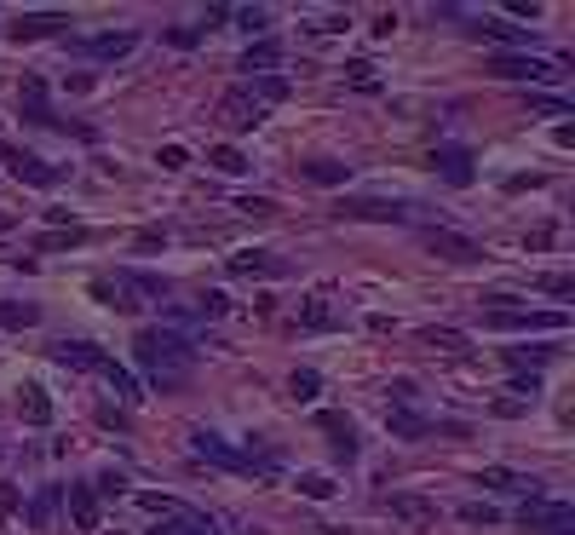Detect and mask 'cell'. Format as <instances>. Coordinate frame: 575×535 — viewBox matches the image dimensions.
Here are the masks:
<instances>
[{"instance_id":"6da1fadb","label":"cell","mask_w":575,"mask_h":535,"mask_svg":"<svg viewBox=\"0 0 575 535\" xmlns=\"http://www.w3.org/2000/svg\"><path fill=\"white\" fill-rule=\"evenodd\" d=\"M133 357H138V369H144V380L161 386V392H179V386H190V374H196V346L184 340L179 328H144L133 340Z\"/></svg>"},{"instance_id":"7a4b0ae2","label":"cell","mask_w":575,"mask_h":535,"mask_svg":"<svg viewBox=\"0 0 575 535\" xmlns=\"http://www.w3.org/2000/svg\"><path fill=\"white\" fill-rule=\"evenodd\" d=\"M138 512L173 518V530L179 535H219V524H213L202 507H190V501H179V495H161V489H144V495H138Z\"/></svg>"},{"instance_id":"3957f363","label":"cell","mask_w":575,"mask_h":535,"mask_svg":"<svg viewBox=\"0 0 575 535\" xmlns=\"http://www.w3.org/2000/svg\"><path fill=\"white\" fill-rule=\"evenodd\" d=\"M483 328H495V334H558V328H570V311H535V305H512V311H483Z\"/></svg>"},{"instance_id":"277c9868","label":"cell","mask_w":575,"mask_h":535,"mask_svg":"<svg viewBox=\"0 0 575 535\" xmlns=\"http://www.w3.org/2000/svg\"><path fill=\"white\" fill-rule=\"evenodd\" d=\"M518 530L524 535H575V507L570 501H541V495H529L524 512H518Z\"/></svg>"},{"instance_id":"5b68a950","label":"cell","mask_w":575,"mask_h":535,"mask_svg":"<svg viewBox=\"0 0 575 535\" xmlns=\"http://www.w3.org/2000/svg\"><path fill=\"white\" fill-rule=\"evenodd\" d=\"M489 75L541 87V81H564V64L558 58H529V52H501V58H489Z\"/></svg>"},{"instance_id":"8992f818","label":"cell","mask_w":575,"mask_h":535,"mask_svg":"<svg viewBox=\"0 0 575 535\" xmlns=\"http://www.w3.org/2000/svg\"><path fill=\"white\" fill-rule=\"evenodd\" d=\"M340 219H374V225H409L420 219L426 208H414V202H386V196H351V202H334Z\"/></svg>"},{"instance_id":"52a82bcc","label":"cell","mask_w":575,"mask_h":535,"mask_svg":"<svg viewBox=\"0 0 575 535\" xmlns=\"http://www.w3.org/2000/svg\"><path fill=\"white\" fill-rule=\"evenodd\" d=\"M190 449L202 455V461H213L219 472H253V449H230L219 432H207V426H196L190 432Z\"/></svg>"},{"instance_id":"ba28073f","label":"cell","mask_w":575,"mask_h":535,"mask_svg":"<svg viewBox=\"0 0 575 535\" xmlns=\"http://www.w3.org/2000/svg\"><path fill=\"white\" fill-rule=\"evenodd\" d=\"M259 116H265V110H259V98H253L248 81H236V87L219 98V121H225L230 133H242V127H259Z\"/></svg>"},{"instance_id":"9c48e42d","label":"cell","mask_w":575,"mask_h":535,"mask_svg":"<svg viewBox=\"0 0 575 535\" xmlns=\"http://www.w3.org/2000/svg\"><path fill=\"white\" fill-rule=\"evenodd\" d=\"M432 167H437V179H443V185H455V190H466V185H472V173H478L466 144H437Z\"/></svg>"},{"instance_id":"30bf717a","label":"cell","mask_w":575,"mask_h":535,"mask_svg":"<svg viewBox=\"0 0 575 535\" xmlns=\"http://www.w3.org/2000/svg\"><path fill=\"white\" fill-rule=\"evenodd\" d=\"M52 363H64V369H87V374H104L110 351L92 346V340H52Z\"/></svg>"},{"instance_id":"8fae6325","label":"cell","mask_w":575,"mask_h":535,"mask_svg":"<svg viewBox=\"0 0 575 535\" xmlns=\"http://www.w3.org/2000/svg\"><path fill=\"white\" fill-rule=\"evenodd\" d=\"M0 167H6L12 179H23V185H58V179H64L58 167H46V162H35V156H23V150H12L6 139H0Z\"/></svg>"},{"instance_id":"7c38bea8","label":"cell","mask_w":575,"mask_h":535,"mask_svg":"<svg viewBox=\"0 0 575 535\" xmlns=\"http://www.w3.org/2000/svg\"><path fill=\"white\" fill-rule=\"evenodd\" d=\"M420 242H426V254H437V259H449V265H478V242H466V236H455V231H420Z\"/></svg>"},{"instance_id":"4fadbf2b","label":"cell","mask_w":575,"mask_h":535,"mask_svg":"<svg viewBox=\"0 0 575 535\" xmlns=\"http://www.w3.org/2000/svg\"><path fill=\"white\" fill-rule=\"evenodd\" d=\"M64 29H69V12H23L6 35L12 41H46V35H64Z\"/></svg>"},{"instance_id":"5bb4252c","label":"cell","mask_w":575,"mask_h":535,"mask_svg":"<svg viewBox=\"0 0 575 535\" xmlns=\"http://www.w3.org/2000/svg\"><path fill=\"white\" fill-rule=\"evenodd\" d=\"M299 328H311V334H334V328H340V311L328 305V288L299 300Z\"/></svg>"},{"instance_id":"9a60e30c","label":"cell","mask_w":575,"mask_h":535,"mask_svg":"<svg viewBox=\"0 0 575 535\" xmlns=\"http://www.w3.org/2000/svg\"><path fill=\"white\" fill-rule=\"evenodd\" d=\"M478 484L489 489V495H541V484H535V478H518V472H512V466H483L478 472Z\"/></svg>"},{"instance_id":"2e32d148","label":"cell","mask_w":575,"mask_h":535,"mask_svg":"<svg viewBox=\"0 0 575 535\" xmlns=\"http://www.w3.org/2000/svg\"><path fill=\"white\" fill-rule=\"evenodd\" d=\"M230 271L236 277H288V259L265 254V248H242V254H230Z\"/></svg>"},{"instance_id":"e0dca14e","label":"cell","mask_w":575,"mask_h":535,"mask_svg":"<svg viewBox=\"0 0 575 535\" xmlns=\"http://www.w3.org/2000/svg\"><path fill=\"white\" fill-rule=\"evenodd\" d=\"M138 47V35L133 29H110V35H92V41H81V58H127V52Z\"/></svg>"},{"instance_id":"ac0fdd59","label":"cell","mask_w":575,"mask_h":535,"mask_svg":"<svg viewBox=\"0 0 575 535\" xmlns=\"http://www.w3.org/2000/svg\"><path fill=\"white\" fill-rule=\"evenodd\" d=\"M317 432L334 443V455H345V461L357 455V432H351V420H345V415H334V409H317Z\"/></svg>"},{"instance_id":"d6986e66","label":"cell","mask_w":575,"mask_h":535,"mask_svg":"<svg viewBox=\"0 0 575 535\" xmlns=\"http://www.w3.org/2000/svg\"><path fill=\"white\" fill-rule=\"evenodd\" d=\"M69 518H75L81 535L98 530V495H92V484H69Z\"/></svg>"},{"instance_id":"ffe728a7","label":"cell","mask_w":575,"mask_h":535,"mask_svg":"<svg viewBox=\"0 0 575 535\" xmlns=\"http://www.w3.org/2000/svg\"><path fill=\"white\" fill-rule=\"evenodd\" d=\"M386 426L397 432L403 443H420V438H437V420H420L414 409H391L386 415Z\"/></svg>"},{"instance_id":"44dd1931","label":"cell","mask_w":575,"mask_h":535,"mask_svg":"<svg viewBox=\"0 0 575 535\" xmlns=\"http://www.w3.org/2000/svg\"><path fill=\"white\" fill-rule=\"evenodd\" d=\"M414 340H420L426 351H449V357H466V351H472V340H466L460 328H420Z\"/></svg>"},{"instance_id":"7402d4cb","label":"cell","mask_w":575,"mask_h":535,"mask_svg":"<svg viewBox=\"0 0 575 535\" xmlns=\"http://www.w3.org/2000/svg\"><path fill=\"white\" fill-rule=\"evenodd\" d=\"M23 116H29V121H35V127H64V121H58V116H52V110H46V87H41V81H35V75H29V81H23Z\"/></svg>"},{"instance_id":"603a6c76","label":"cell","mask_w":575,"mask_h":535,"mask_svg":"<svg viewBox=\"0 0 575 535\" xmlns=\"http://www.w3.org/2000/svg\"><path fill=\"white\" fill-rule=\"evenodd\" d=\"M18 409H23V420H29V426H52V397H46L41 386H35V380H23Z\"/></svg>"},{"instance_id":"cb8c5ba5","label":"cell","mask_w":575,"mask_h":535,"mask_svg":"<svg viewBox=\"0 0 575 535\" xmlns=\"http://www.w3.org/2000/svg\"><path fill=\"white\" fill-rule=\"evenodd\" d=\"M115 288H138L133 300H167L173 294L167 277H144V271H115Z\"/></svg>"},{"instance_id":"d4e9b609","label":"cell","mask_w":575,"mask_h":535,"mask_svg":"<svg viewBox=\"0 0 575 535\" xmlns=\"http://www.w3.org/2000/svg\"><path fill=\"white\" fill-rule=\"evenodd\" d=\"M391 518H409V524H437V507L432 501H420V495H386Z\"/></svg>"},{"instance_id":"484cf974","label":"cell","mask_w":575,"mask_h":535,"mask_svg":"<svg viewBox=\"0 0 575 535\" xmlns=\"http://www.w3.org/2000/svg\"><path fill=\"white\" fill-rule=\"evenodd\" d=\"M299 173H305L311 185H345V162H334V156H305Z\"/></svg>"},{"instance_id":"4316f807","label":"cell","mask_w":575,"mask_h":535,"mask_svg":"<svg viewBox=\"0 0 575 535\" xmlns=\"http://www.w3.org/2000/svg\"><path fill=\"white\" fill-rule=\"evenodd\" d=\"M58 501H64V489H58V484H46L41 495L29 501V524H35V530H52V518H58Z\"/></svg>"},{"instance_id":"83f0119b","label":"cell","mask_w":575,"mask_h":535,"mask_svg":"<svg viewBox=\"0 0 575 535\" xmlns=\"http://www.w3.org/2000/svg\"><path fill=\"white\" fill-rule=\"evenodd\" d=\"M104 380H110V392L121 397V403H144V386H138L133 374H127V369H121V363H115V357H110V363H104Z\"/></svg>"},{"instance_id":"f1b7e54d","label":"cell","mask_w":575,"mask_h":535,"mask_svg":"<svg viewBox=\"0 0 575 535\" xmlns=\"http://www.w3.org/2000/svg\"><path fill=\"white\" fill-rule=\"evenodd\" d=\"M29 323H41L35 300H0V328H29Z\"/></svg>"},{"instance_id":"f546056e","label":"cell","mask_w":575,"mask_h":535,"mask_svg":"<svg viewBox=\"0 0 575 535\" xmlns=\"http://www.w3.org/2000/svg\"><path fill=\"white\" fill-rule=\"evenodd\" d=\"M552 357H558L552 346H506V363H512L518 374H524V369H541V363H552Z\"/></svg>"},{"instance_id":"4dcf8cb0","label":"cell","mask_w":575,"mask_h":535,"mask_svg":"<svg viewBox=\"0 0 575 535\" xmlns=\"http://www.w3.org/2000/svg\"><path fill=\"white\" fill-rule=\"evenodd\" d=\"M92 300H98V305H110V311H138V300H133V294H121V288H115L110 277H98V282H92Z\"/></svg>"},{"instance_id":"1f68e13d","label":"cell","mask_w":575,"mask_h":535,"mask_svg":"<svg viewBox=\"0 0 575 535\" xmlns=\"http://www.w3.org/2000/svg\"><path fill=\"white\" fill-rule=\"evenodd\" d=\"M207 162L219 167V173H230V179H242V173H248V156H242L236 144H219V150H207Z\"/></svg>"},{"instance_id":"d6a6232c","label":"cell","mask_w":575,"mask_h":535,"mask_svg":"<svg viewBox=\"0 0 575 535\" xmlns=\"http://www.w3.org/2000/svg\"><path fill=\"white\" fill-rule=\"evenodd\" d=\"M524 110H529V116H541V121H558V116H570V98H547V93H529V98H524Z\"/></svg>"},{"instance_id":"836d02e7","label":"cell","mask_w":575,"mask_h":535,"mask_svg":"<svg viewBox=\"0 0 575 535\" xmlns=\"http://www.w3.org/2000/svg\"><path fill=\"white\" fill-rule=\"evenodd\" d=\"M288 392H294V403H317V397H322V374L317 369H294Z\"/></svg>"},{"instance_id":"e575fe53","label":"cell","mask_w":575,"mask_h":535,"mask_svg":"<svg viewBox=\"0 0 575 535\" xmlns=\"http://www.w3.org/2000/svg\"><path fill=\"white\" fill-rule=\"evenodd\" d=\"M472 35H489V41H529L524 24H501V18H483V24H472Z\"/></svg>"},{"instance_id":"d590c367","label":"cell","mask_w":575,"mask_h":535,"mask_svg":"<svg viewBox=\"0 0 575 535\" xmlns=\"http://www.w3.org/2000/svg\"><path fill=\"white\" fill-rule=\"evenodd\" d=\"M230 24H242L248 35H265V24H271V12H265V6H236V12H230Z\"/></svg>"},{"instance_id":"8d00e7d4","label":"cell","mask_w":575,"mask_h":535,"mask_svg":"<svg viewBox=\"0 0 575 535\" xmlns=\"http://www.w3.org/2000/svg\"><path fill=\"white\" fill-rule=\"evenodd\" d=\"M271 64H276V41H259V47H248V52H242V70H248V75L271 70Z\"/></svg>"},{"instance_id":"74e56055","label":"cell","mask_w":575,"mask_h":535,"mask_svg":"<svg viewBox=\"0 0 575 535\" xmlns=\"http://www.w3.org/2000/svg\"><path fill=\"white\" fill-rule=\"evenodd\" d=\"M506 392H512V403H535L541 397V374H512Z\"/></svg>"},{"instance_id":"f35d334b","label":"cell","mask_w":575,"mask_h":535,"mask_svg":"<svg viewBox=\"0 0 575 535\" xmlns=\"http://www.w3.org/2000/svg\"><path fill=\"white\" fill-rule=\"evenodd\" d=\"M87 225H69V236H58V231H46V236H35V248H75V242H87Z\"/></svg>"},{"instance_id":"ab89813d","label":"cell","mask_w":575,"mask_h":535,"mask_svg":"<svg viewBox=\"0 0 575 535\" xmlns=\"http://www.w3.org/2000/svg\"><path fill=\"white\" fill-rule=\"evenodd\" d=\"M294 484H299V495H311V501H328V495H334V478H322V472H305Z\"/></svg>"},{"instance_id":"60d3db41","label":"cell","mask_w":575,"mask_h":535,"mask_svg":"<svg viewBox=\"0 0 575 535\" xmlns=\"http://www.w3.org/2000/svg\"><path fill=\"white\" fill-rule=\"evenodd\" d=\"M541 288H547L552 300H558V311L575 300V277H564V271H558V277H541Z\"/></svg>"},{"instance_id":"b9f144b4","label":"cell","mask_w":575,"mask_h":535,"mask_svg":"<svg viewBox=\"0 0 575 535\" xmlns=\"http://www.w3.org/2000/svg\"><path fill=\"white\" fill-rule=\"evenodd\" d=\"M253 98H288V81H282V75H259V81H253Z\"/></svg>"},{"instance_id":"7bdbcfd3","label":"cell","mask_w":575,"mask_h":535,"mask_svg":"<svg viewBox=\"0 0 575 535\" xmlns=\"http://www.w3.org/2000/svg\"><path fill=\"white\" fill-rule=\"evenodd\" d=\"M156 162L167 167V173H179V167L190 162V150H184V144H161V150H156Z\"/></svg>"},{"instance_id":"ee69618b","label":"cell","mask_w":575,"mask_h":535,"mask_svg":"<svg viewBox=\"0 0 575 535\" xmlns=\"http://www.w3.org/2000/svg\"><path fill=\"white\" fill-rule=\"evenodd\" d=\"M460 518H466V524H501V518H495V507H489V501H472V507H460Z\"/></svg>"},{"instance_id":"f6af8a7d","label":"cell","mask_w":575,"mask_h":535,"mask_svg":"<svg viewBox=\"0 0 575 535\" xmlns=\"http://www.w3.org/2000/svg\"><path fill=\"white\" fill-rule=\"evenodd\" d=\"M196 311H202V317H225V311H230V300L207 288V294H196Z\"/></svg>"},{"instance_id":"bcb514c9","label":"cell","mask_w":575,"mask_h":535,"mask_svg":"<svg viewBox=\"0 0 575 535\" xmlns=\"http://www.w3.org/2000/svg\"><path fill=\"white\" fill-rule=\"evenodd\" d=\"M133 248H138V254H161V248H167V236H161V231H138Z\"/></svg>"},{"instance_id":"7dc6e473","label":"cell","mask_w":575,"mask_h":535,"mask_svg":"<svg viewBox=\"0 0 575 535\" xmlns=\"http://www.w3.org/2000/svg\"><path fill=\"white\" fill-rule=\"evenodd\" d=\"M12 512H18V484L0 478V518H12Z\"/></svg>"},{"instance_id":"c3c4849f","label":"cell","mask_w":575,"mask_h":535,"mask_svg":"<svg viewBox=\"0 0 575 535\" xmlns=\"http://www.w3.org/2000/svg\"><path fill=\"white\" fill-rule=\"evenodd\" d=\"M236 208H242V213H253V219H271V202H259V196H242V202H236Z\"/></svg>"},{"instance_id":"681fc988","label":"cell","mask_w":575,"mask_h":535,"mask_svg":"<svg viewBox=\"0 0 575 535\" xmlns=\"http://www.w3.org/2000/svg\"><path fill=\"white\" fill-rule=\"evenodd\" d=\"M121 489H127V484H121V478H115V472H104V478H98V484H92V495H121Z\"/></svg>"},{"instance_id":"f907efd6","label":"cell","mask_w":575,"mask_h":535,"mask_svg":"<svg viewBox=\"0 0 575 535\" xmlns=\"http://www.w3.org/2000/svg\"><path fill=\"white\" fill-rule=\"evenodd\" d=\"M150 535H179V530H173V524H150Z\"/></svg>"},{"instance_id":"816d5d0a","label":"cell","mask_w":575,"mask_h":535,"mask_svg":"<svg viewBox=\"0 0 575 535\" xmlns=\"http://www.w3.org/2000/svg\"><path fill=\"white\" fill-rule=\"evenodd\" d=\"M0 455H6V449H0Z\"/></svg>"}]
</instances>
